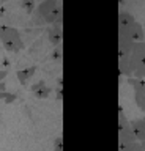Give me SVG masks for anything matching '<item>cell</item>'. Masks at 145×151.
Returning a JSON list of instances; mask_svg holds the SVG:
<instances>
[{
	"instance_id": "6da1fadb",
	"label": "cell",
	"mask_w": 145,
	"mask_h": 151,
	"mask_svg": "<svg viewBox=\"0 0 145 151\" xmlns=\"http://www.w3.org/2000/svg\"><path fill=\"white\" fill-rule=\"evenodd\" d=\"M63 19L62 5L57 0H44L35 11V24H55Z\"/></svg>"
},
{
	"instance_id": "7a4b0ae2",
	"label": "cell",
	"mask_w": 145,
	"mask_h": 151,
	"mask_svg": "<svg viewBox=\"0 0 145 151\" xmlns=\"http://www.w3.org/2000/svg\"><path fill=\"white\" fill-rule=\"evenodd\" d=\"M0 41L8 52H19L24 49V41L19 32L13 27L0 25Z\"/></svg>"
},
{
	"instance_id": "3957f363",
	"label": "cell",
	"mask_w": 145,
	"mask_h": 151,
	"mask_svg": "<svg viewBox=\"0 0 145 151\" xmlns=\"http://www.w3.org/2000/svg\"><path fill=\"white\" fill-rule=\"evenodd\" d=\"M140 65H145V41L134 42L133 49L129 54V69L131 74L136 68H139Z\"/></svg>"
},
{
	"instance_id": "277c9868",
	"label": "cell",
	"mask_w": 145,
	"mask_h": 151,
	"mask_svg": "<svg viewBox=\"0 0 145 151\" xmlns=\"http://www.w3.org/2000/svg\"><path fill=\"white\" fill-rule=\"evenodd\" d=\"M118 33H121L123 36H126L128 40H131L133 42H139V41H145V32L144 27L136 21L131 25L125 27V28H118Z\"/></svg>"
},
{
	"instance_id": "5b68a950",
	"label": "cell",
	"mask_w": 145,
	"mask_h": 151,
	"mask_svg": "<svg viewBox=\"0 0 145 151\" xmlns=\"http://www.w3.org/2000/svg\"><path fill=\"white\" fill-rule=\"evenodd\" d=\"M129 126L133 127L134 134H136V139L140 145H142V148L145 150V116L142 118H136V120L129 121Z\"/></svg>"
},
{
	"instance_id": "8992f818",
	"label": "cell",
	"mask_w": 145,
	"mask_h": 151,
	"mask_svg": "<svg viewBox=\"0 0 145 151\" xmlns=\"http://www.w3.org/2000/svg\"><path fill=\"white\" fill-rule=\"evenodd\" d=\"M118 142H120L118 145H129V143H133V142H137L133 127H131L129 124L118 131Z\"/></svg>"
},
{
	"instance_id": "52a82bcc",
	"label": "cell",
	"mask_w": 145,
	"mask_h": 151,
	"mask_svg": "<svg viewBox=\"0 0 145 151\" xmlns=\"http://www.w3.org/2000/svg\"><path fill=\"white\" fill-rule=\"evenodd\" d=\"M30 90H32V93H33V96L38 98V99H46L50 94V88L46 85V82H43V80L33 83Z\"/></svg>"
},
{
	"instance_id": "ba28073f",
	"label": "cell",
	"mask_w": 145,
	"mask_h": 151,
	"mask_svg": "<svg viewBox=\"0 0 145 151\" xmlns=\"http://www.w3.org/2000/svg\"><path fill=\"white\" fill-rule=\"evenodd\" d=\"M134 42L128 40L126 36H123L121 33H118V57H125L131 54V49H133Z\"/></svg>"
},
{
	"instance_id": "9c48e42d",
	"label": "cell",
	"mask_w": 145,
	"mask_h": 151,
	"mask_svg": "<svg viewBox=\"0 0 145 151\" xmlns=\"http://www.w3.org/2000/svg\"><path fill=\"white\" fill-rule=\"evenodd\" d=\"M36 73V68L35 66H29V68H24V69H19L16 73V77L17 80L22 83V85H27V82L33 77V74Z\"/></svg>"
},
{
	"instance_id": "30bf717a",
	"label": "cell",
	"mask_w": 145,
	"mask_h": 151,
	"mask_svg": "<svg viewBox=\"0 0 145 151\" xmlns=\"http://www.w3.org/2000/svg\"><path fill=\"white\" fill-rule=\"evenodd\" d=\"M49 41L54 46L62 42V21H57L55 22V27L49 30Z\"/></svg>"
},
{
	"instance_id": "8fae6325",
	"label": "cell",
	"mask_w": 145,
	"mask_h": 151,
	"mask_svg": "<svg viewBox=\"0 0 145 151\" xmlns=\"http://www.w3.org/2000/svg\"><path fill=\"white\" fill-rule=\"evenodd\" d=\"M133 22H136L133 14L128 13V11H120V14H118V28H125V27L131 25Z\"/></svg>"
},
{
	"instance_id": "7c38bea8",
	"label": "cell",
	"mask_w": 145,
	"mask_h": 151,
	"mask_svg": "<svg viewBox=\"0 0 145 151\" xmlns=\"http://www.w3.org/2000/svg\"><path fill=\"white\" fill-rule=\"evenodd\" d=\"M128 83L133 87L134 93H145V79L128 77Z\"/></svg>"
},
{
	"instance_id": "4fadbf2b",
	"label": "cell",
	"mask_w": 145,
	"mask_h": 151,
	"mask_svg": "<svg viewBox=\"0 0 145 151\" xmlns=\"http://www.w3.org/2000/svg\"><path fill=\"white\" fill-rule=\"evenodd\" d=\"M118 151H145L139 142H133L129 145H118Z\"/></svg>"
},
{
	"instance_id": "5bb4252c",
	"label": "cell",
	"mask_w": 145,
	"mask_h": 151,
	"mask_svg": "<svg viewBox=\"0 0 145 151\" xmlns=\"http://www.w3.org/2000/svg\"><path fill=\"white\" fill-rule=\"evenodd\" d=\"M129 124V121L126 120V115H125V112H123V107H118V131L120 129H123V127H126Z\"/></svg>"
},
{
	"instance_id": "9a60e30c",
	"label": "cell",
	"mask_w": 145,
	"mask_h": 151,
	"mask_svg": "<svg viewBox=\"0 0 145 151\" xmlns=\"http://www.w3.org/2000/svg\"><path fill=\"white\" fill-rule=\"evenodd\" d=\"M134 101L142 112H145V93H134Z\"/></svg>"
},
{
	"instance_id": "2e32d148",
	"label": "cell",
	"mask_w": 145,
	"mask_h": 151,
	"mask_svg": "<svg viewBox=\"0 0 145 151\" xmlns=\"http://www.w3.org/2000/svg\"><path fill=\"white\" fill-rule=\"evenodd\" d=\"M131 77H136V79H145V65H140L139 68H136L131 74Z\"/></svg>"
},
{
	"instance_id": "e0dca14e",
	"label": "cell",
	"mask_w": 145,
	"mask_h": 151,
	"mask_svg": "<svg viewBox=\"0 0 145 151\" xmlns=\"http://www.w3.org/2000/svg\"><path fill=\"white\" fill-rule=\"evenodd\" d=\"M17 99V96L14 93H10V91H6L5 93V98H3V101H5V104H11V102H14Z\"/></svg>"
},
{
	"instance_id": "ac0fdd59",
	"label": "cell",
	"mask_w": 145,
	"mask_h": 151,
	"mask_svg": "<svg viewBox=\"0 0 145 151\" xmlns=\"http://www.w3.org/2000/svg\"><path fill=\"white\" fill-rule=\"evenodd\" d=\"M54 151H63V139L62 137H57L54 142Z\"/></svg>"
},
{
	"instance_id": "d6986e66",
	"label": "cell",
	"mask_w": 145,
	"mask_h": 151,
	"mask_svg": "<svg viewBox=\"0 0 145 151\" xmlns=\"http://www.w3.org/2000/svg\"><path fill=\"white\" fill-rule=\"evenodd\" d=\"M24 8H25L27 13L33 11V0H24Z\"/></svg>"
},
{
	"instance_id": "ffe728a7",
	"label": "cell",
	"mask_w": 145,
	"mask_h": 151,
	"mask_svg": "<svg viewBox=\"0 0 145 151\" xmlns=\"http://www.w3.org/2000/svg\"><path fill=\"white\" fill-rule=\"evenodd\" d=\"M54 58H57V60H60L62 58V49H57V50H54Z\"/></svg>"
},
{
	"instance_id": "44dd1931",
	"label": "cell",
	"mask_w": 145,
	"mask_h": 151,
	"mask_svg": "<svg viewBox=\"0 0 145 151\" xmlns=\"http://www.w3.org/2000/svg\"><path fill=\"white\" fill-rule=\"evenodd\" d=\"M6 76H8V71H0V82H3L6 79Z\"/></svg>"
},
{
	"instance_id": "7402d4cb",
	"label": "cell",
	"mask_w": 145,
	"mask_h": 151,
	"mask_svg": "<svg viewBox=\"0 0 145 151\" xmlns=\"http://www.w3.org/2000/svg\"><path fill=\"white\" fill-rule=\"evenodd\" d=\"M3 14H5V9H3L2 6H0V17H2V16H3Z\"/></svg>"
},
{
	"instance_id": "603a6c76",
	"label": "cell",
	"mask_w": 145,
	"mask_h": 151,
	"mask_svg": "<svg viewBox=\"0 0 145 151\" xmlns=\"http://www.w3.org/2000/svg\"><path fill=\"white\" fill-rule=\"evenodd\" d=\"M2 2H3V0H2Z\"/></svg>"
}]
</instances>
